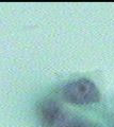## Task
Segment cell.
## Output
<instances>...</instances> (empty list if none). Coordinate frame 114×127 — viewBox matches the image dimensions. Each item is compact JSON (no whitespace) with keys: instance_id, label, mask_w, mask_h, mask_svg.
Masks as SVG:
<instances>
[{"instance_id":"2","label":"cell","mask_w":114,"mask_h":127,"mask_svg":"<svg viewBox=\"0 0 114 127\" xmlns=\"http://www.w3.org/2000/svg\"><path fill=\"white\" fill-rule=\"evenodd\" d=\"M37 117L43 127H53L60 121L62 111L52 98H45L37 106Z\"/></svg>"},{"instance_id":"1","label":"cell","mask_w":114,"mask_h":127,"mask_svg":"<svg viewBox=\"0 0 114 127\" xmlns=\"http://www.w3.org/2000/svg\"><path fill=\"white\" fill-rule=\"evenodd\" d=\"M62 94L64 100L78 106L92 105L100 100V92L97 86L88 78L75 79L66 84Z\"/></svg>"},{"instance_id":"3","label":"cell","mask_w":114,"mask_h":127,"mask_svg":"<svg viewBox=\"0 0 114 127\" xmlns=\"http://www.w3.org/2000/svg\"><path fill=\"white\" fill-rule=\"evenodd\" d=\"M70 127H85V126L81 125V124H74V125H72Z\"/></svg>"}]
</instances>
